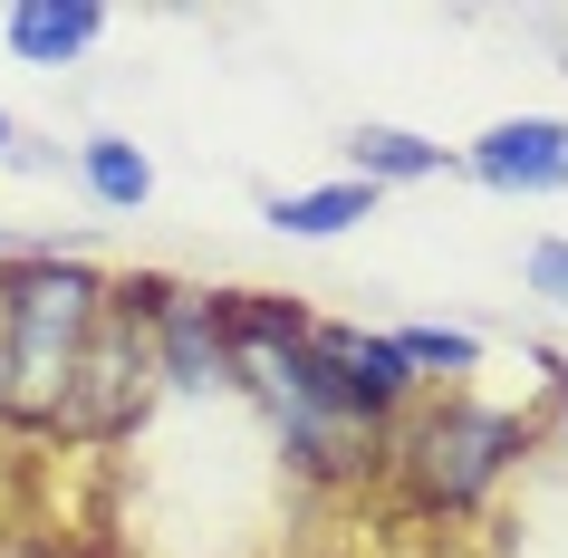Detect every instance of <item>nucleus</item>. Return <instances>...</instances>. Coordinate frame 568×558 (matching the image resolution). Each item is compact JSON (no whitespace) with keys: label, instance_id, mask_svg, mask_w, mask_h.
Segmentation results:
<instances>
[{"label":"nucleus","instance_id":"1","mask_svg":"<svg viewBox=\"0 0 568 558\" xmlns=\"http://www.w3.org/2000/svg\"><path fill=\"white\" fill-rule=\"evenodd\" d=\"M222 337H232V385L261 395V414L290 443V463H308L318 481H347V471H366L386 453L376 414L328 376V356H318L300 308H280V298H222Z\"/></svg>","mask_w":568,"mask_h":558},{"label":"nucleus","instance_id":"2","mask_svg":"<svg viewBox=\"0 0 568 558\" xmlns=\"http://www.w3.org/2000/svg\"><path fill=\"white\" fill-rule=\"evenodd\" d=\"M106 308V280L88 261H10L0 270V356H10V395L0 414H30V424H59L68 385H78V356H88V327Z\"/></svg>","mask_w":568,"mask_h":558},{"label":"nucleus","instance_id":"3","mask_svg":"<svg viewBox=\"0 0 568 558\" xmlns=\"http://www.w3.org/2000/svg\"><path fill=\"white\" fill-rule=\"evenodd\" d=\"M154 385H164V366H154V308H145V290H106L59 424H68V434H116V424H135V414L154 405Z\"/></svg>","mask_w":568,"mask_h":558},{"label":"nucleus","instance_id":"4","mask_svg":"<svg viewBox=\"0 0 568 558\" xmlns=\"http://www.w3.org/2000/svg\"><path fill=\"white\" fill-rule=\"evenodd\" d=\"M520 414L501 405H434L415 424V443H405V463H415V491L434 500V510H473L491 481L510 471V453H520Z\"/></svg>","mask_w":568,"mask_h":558},{"label":"nucleus","instance_id":"5","mask_svg":"<svg viewBox=\"0 0 568 558\" xmlns=\"http://www.w3.org/2000/svg\"><path fill=\"white\" fill-rule=\"evenodd\" d=\"M145 308H154V366H164V385H174V395H222V385H232L222 298L212 290H164V280H154Z\"/></svg>","mask_w":568,"mask_h":558},{"label":"nucleus","instance_id":"6","mask_svg":"<svg viewBox=\"0 0 568 558\" xmlns=\"http://www.w3.org/2000/svg\"><path fill=\"white\" fill-rule=\"evenodd\" d=\"M463 174L491 183V193H568V116H501L481 125L473 154H463Z\"/></svg>","mask_w":568,"mask_h":558},{"label":"nucleus","instance_id":"7","mask_svg":"<svg viewBox=\"0 0 568 558\" xmlns=\"http://www.w3.org/2000/svg\"><path fill=\"white\" fill-rule=\"evenodd\" d=\"M308 337H318V356H328V376L357 395L366 414H395L405 395H415V366L395 356V337H376V327H337V318H308Z\"/></svg>","mask_w":568,"mask_h":558},{"label":"nucleus","instance_id":"8","mask_svg":"<svg viewBox=\"0 0 568 558\" xmlns=\"http://www.w3.org/2000/svg\"><path fill=\"white\" fill-rule=\"evenodd\" d=\"M0 39H10L20 68H78L97 39H106V10H97V0H30V10L0 20Z\"/></svg>","mask_w":568,"mask_h":558},{"label":"nucleus","instance_id":"9","mask_svg":"<svg viewBox=\"0 0 568 558\" xmlns=\"http://www.w3.org/2000/svg\"><path fill=\"white\" fill-rule=\"evenodd\" d=\"M347 164H357V183H444V174H463V154L453 145H434V135H415V125H357L347 135Z\"/></svg>","mask_w":568,"mask_h":558},{"label":"nucleus","instance_id":"10","mask_svg":"<svg viewBox=\"0 0 568 558\" xmlns=\"http://www.w3.org/2000/svg\"><path fill=\"white\" fill-rule=\"evenodd\" d=\"M261 222L280 241H337V232H357V222H376V183H308V193H270Z\"/></svg>","mask_w":568,"mask_h":558},{"label":"nucleus","instance_id":"11","mask_svg":"<svg viewBox=\"0 0 568 558\" xmlns=\"http://www.w3.org/2000/svg\"><path fill=\"white\" fill-rule=\"evenodd\" d=\"M78 183H88L106 212H145L154 203V164H145L135 135H88V145H78Z\"/></svg>","mask_w":568,"mask_h":558},{"label":"nucleus","instance_id":"12","mask_svg":"<svg viewBox=\"0 0 568 558\" xmlns=\"http://www.w3.org/2000/svg\"><path fill=\"white\" fill-rule=\"evenodd\" d=\"M395 356H405V366H415V376H473L481 366V337L473 327H395Z\"/></svg>","mask_w":568,"mask_h":558},{"label":"nucleus","instance_id":"13","mask_svg":"<svg viewBox=\"0 0 568 558\" xmlns=\"http://www.w3.org/2000/svg\"><path fill=\"white\" fill-rule=\"evenodd\" d=\"M520 280H530L539 298H559V308H568V241H530V251H520Z\"/></svg>","mask_w":568,"mask_h":558},{"label":"nucleus","instance_id":"14","mask_svg":"<svg viewBox=\"0 0 568 558\" xmlns=\"http://www.w3.org/2000/svg\"><path fill=\"white\" fill-rule=\"evenodd\" d=\"M10 154H20V125H10V116H0V164H10Z\"/></svg>","mask_w":568,"mask_h":558},{"label":"nucleus","instance_id":"15","mask_svg":"<svg viewBox=\"0 0 568 558\" xmlns=\"http://www.w3.org/2000/svg\"><path fill=\"white\" fill-rule=\"evenodd\" d=\"M559 443H568V366H559Z\"/></svg>","mask_w":568,"mask_h":558}]
</instances>
